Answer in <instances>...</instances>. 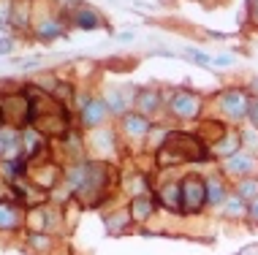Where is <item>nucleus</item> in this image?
I'll return each mask as SVG.
<instances>
[{"instance_id":"nucleus-24","label":"nucleus","mask_w":258,"mask_h":255,"mask_svg":"<svg viewBox=\"0 0 258 255\" xmlns=\"http://www.w3.org/2000/svg\"><path fill=\"white\" fill-rule=\"evenodd\" d=\"M0 125H3V112H0Z\"/></svg>"},{"instance_id":"nucleus-5","label":"nucleus","mask_w":258,"mask_h":255,"mask_svg":"<svg viewBox=\"0 0 258 255\" xmlns=\"http://www.w3.org/2000/svg\"><path fill=\"white\" fill-rule=\"evenodd\" d=\"M255 168H258V160H255V157L242 155V152H236L234 157H228V160H226V171H228V174L242 177V179H245V177H253Z\"/></svg>"},{"instance_id":"nucleus-18","label":"nucleus","mask_w":258,"mask_h":255,"mask_svg":"<svg viewBox=\"0 0 258 255\" xmlns=\"http://www.w3.org/2000/svg\"><path fill=\"white\" fill-rule=\"evenodd\" d=\"M30 244H33V247H41V250H49V247H52V239L44 236V233H33V236H30Z\"/></svg>"},{"instance_id":"nucleus-15","label":"nucleus","mask_w":258,"mask_h":255,"mask_svg":"<svg viewBox=\"0 0 258 255\" xmlns=\"http://www.w3.org/2000/svg\"><path fill=\"white\" fill-rule=\"evenodd\" d=\"M223 204H226V217H234V220L245 217L247 212H250V209H245V201H242L239 196H234V198L228 196V198H226V201H223Z\"/></svg>"},{"instance_id":"nucleus-9","label":"nucleus","mask_w":258,"mask_h":255,"mask_svg":"<svg viewBox=\"0 0 258 255\" xmlns=\"http://www.w3.org/2000/svg\"><path fill=\"white\" fill-rule=\"evenodd\" d=\"M22 225V215L14 204L0 201V231H17Z\"/></svg>"},{"instance_id":"nucleus-13","label":"nucleus","mask_w":258,"mask_h":255,"mask_svg":"<svg viewBox=\"0 0 258 255\" xmlns=\"http://www.w3.org/2000/svg\"><path fill=\"white\" fill-rule=\"evenodd\" d=\"M236 196H239L242 201H250V204H253L255 198H258V179H255V177H245V179H239Z\"/></svg>"},{"instance_id":"nucleus-11","label":"nucleus","mask_w":258,"mask_h":255,"mask_svg":"<svg viewBox=\"0 0 258 255\" xmlns=\"http://www.w3.org/2000/svg\"><path fill=\"white\" fill-rule=\"evenodd\" d=\"M226 198H228L226 185H223L218 177H215V179H207V201H209V204H223Z\"/></svg>"},{"instance_id":"nucleus-16","label":"nucleus","mask_w":258,"mask_h":255,"mask_svg":"<svg viewBox=\"0 0 258 255\" xmlns=\"http://www.w3.org/2000/svg\"><path fill=\"white\" fill-rule=\"evenodd\" d=\"M136 106L142 109V112H152V109H158V106H160L158 93H155V90H142V93H139Z\"/></svg>"},{"instance_id":"nucleus-14","label":"nucleus","mask_w":258,"mask_h":255,"mask_svg":"<svg viewBox=\"0 0 258 255\" xmlns=\"http://www.w3.org/2000/svg\"><path fill=\"white\" fill-rule=\"evenodd\" d=\"M25 223H27V228H30L33 233H44L46 231V217H44V209H30L27 212V217H25Z\"/></svg>"},{"instance_id":"nucleus-21","label":"nucleus","mask_w":258,"mask_h":255,"mask_svg":"<svg viewBox=\"0 0 258 255\" xmlns=\"http://www.w3.org/2000/svg\"><path fill=\"white\" fill-rule=\"evenodd\" d=\"M247 215H250V220H253V223L258 225V198H255L253 204H250V212H247Z\"/></svg>"},{"instance_id":"nucleus-1","label":"nucleus","mask_w":258,"mask_h":255,"mask_svg":"<svg viewBox=\"0 0 258 255\" xmlns=\"http://www.w3.org/2000/svg\"><path fill=\"white\" fill-rule=\"evenodd\" d=\"M207 149L204 141L199 136L187 133H169V139L163 141V147L158 149V163L160 166H177L185 160H204Z\"/></svg>"},{"instance_id":"nucleus-10","label":"nucleus","mask_w":258,"mask_h":255,"mask_svg":"<svg viewBox=\"0 0 258 255\" xmlns=\"http://www.w3.org/2000/svg\"><path fill=\"white\" fill-rule=\"evenodd\" d=\"M103 117H106V103L103 101H90L85 109H82V120H85L87 128H95L103 122Z\"/></svg>"},{"instance_id":"nucleus-23","label":"nucleus","mask_w":258,"mask_h":255,"mask_svg":"<svg viewBox=\"0 0 258 255\" xmlns=\"http://www.w3.org/2000/svg\"><path fill=\"white\" fill-rule=\"evenodd\" d=\"M3 147H6V141H3V136H0V152H3Z\"/></svg>"},{"instance_id":"nucleus-6","label":"nucleus","mask_w":258,"mask_h":255,"mask_svg":"<svg viewBox=\"0 0 258 255\" xmlns=\"http://www.w3.org/2000/svg\"><path fill=\"white\" fill-rule=\"evenodd\" d=\"M223 109H226L228 114H234V117H242V114H247V109H250V101H247V95L242 93V90H228V93H223Z\"/></svg>"},{"instance_id":"nucleus-22","label":"nucleus","mask_w":258,"mask_h":255,"mask_svg":"<svg viewBox=\"0 0 258 255\" xmlns=\"http://www.w3.org/2000/svg\"><path fill=\"white\" fill-rule=\"evenodd\" d=\"M253 19H255V22H258V0H255V14H253Z\"/></svg>"},{"instance_id":"nucleus-7","label":"nucleus","mask_w":258,"mask_h":255,"mask_svg":"<svg viewBox=\"0 0 258 255\" xmlns=\"http://www.w3.org/2000/svg\"><path fill=\"white\" fill-rule=\"evenodd\" d=\"M131 220L134 223H147L152 217V212H155V201L147 196V193H142V196H134V201H131Z\"/></svg>"},{"instance_id":"nucleus-19","label":"nucleus","mask_w":258,"mask_h":255,"mask_svg":"<svg viewBox=\"0 0 258 255\" xmlns=\"http://www.w3.org/2000/svg\"><path fill=\"white\" fill-rule=\"evenodd\" d=\"M209 122H212V120H209ZM209 122H204V130H207V133H212V125H209ZM220 128V125H218ZM223 139V130H215V136H212V144H218ZM212 144H209V147H212Z\"/></svg>"},{"instance_id":"nucleus-8","label":"nucleus","mask_w":258,"mask_h":255,"mask_svg":"<svg viewBox=\"0 0 258 255\" xmlns=\"http://www.w3.org/2000/svg\"><path fill=\"white\" fill-rule=\"evenodd\" d=\"M158 201L163 204L166 209H171L174 215H179V212H182V188H179V185H174V182L163 185L160 193H158Z\"/></svg>"},{"instance_id":"nucleus-20","label":"nucleus","mask_w":258,"mask_h":255,"mask_svg":"<svg viewBox=\"0 0 258 255\" xmlns=\"http://www.w3.org/2000/svg\"><path fill=\"white\" fill-rule=\"evenodd\" d=\"M247 114L253 117V122L258 125V98H255V101H250V109H247Z\"/></svg>"},{"instance_id":"nucleus-12","label":"nucleus","mask_w":258,"mask_h":255,"mask_svg":"<svg viewBox=\"0 0 258 255\" xmlns=\"http://www.w3.org/2000/svg\"><path fill=\"white\" fill-rule=\"evenodd\" d=\"M125 130L131 136H144L150 130V120L144 114H128L125 117Z\"/></svg>"},{"instance_id":"nucleus-17","label":"nucleus","mask_w":258,"mask_h":255,"mask_svg":"<svg viewBox=\"0 0 258 255\" xmlns=\"http://www.w3.org/2000/svg\"><path fill=\"white\" fill-rule=\"evenodd\" d=\"M131 223V212H117V215H109L106 217V228L111 231V233H117V231H125V225Z\"/></svg>"},{"instance_id":"nucleus-2","label":"nucleus","mask_w":258,"mask_h":255,"mask_svg":"<svg viewBox=\"0 0 258 255\" xmlns=\"http://www.w3.org/2000/svg\"><path fill=\"white\" fill-rule=\"evenodd\" d=\"M0 112H3V122L25 125L33 120V103L25 95H6V98H0Z\"/></svg>"},{"instance_id":"nucleus-4","label":"nucleus","mask_w":258,"mask_h":255,"mask_svg":"<svg viewBox=\"0 0 258 255\" xmlns=\"http://www.w3.org/2000/svg\"><path fill=\"white\" fill-rule=\"evenodd\" d=\"M169 109L177 117H182V120H187V117H196L199 114V109H201V98L199 95H193V93H177L174 98L169 101Z\"/></svg>"},{"instance_id":"nucleus-3","label":"nucleus","mask_w":258,"mask_h":255,"mask_svg":"<svg viewBox=\"0 0 258 255\" xmlns=\"http://www.w3.org/2000/svg\"><path fill=\"white\" fill-rule=\"evenodd\" d=\"M182 212H201L207 204V182L196 174H187L182 182Z\"/></svg>"}]
</instances>
